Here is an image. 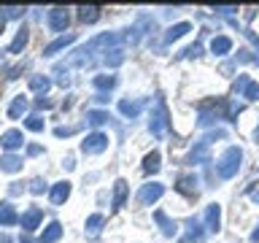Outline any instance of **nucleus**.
<instances>
[{
  "mask_svg": "<svg viewBox=\"0 0 259 243\" xmlns=\"http://www.w3.org/2000/svg\"><path fill=\"white\" fill-rule=\"evenodd\" d=\"M208 224H210V230H219V208L216 206L208 208Z\"/></svg>",
  "mask_w": 259,
  "mask_h": 243,
  "instance_id": "8",
  "label": "nucleus"
},
{
  "mask_svg": "<svg viewBox=\"0 0 259 243\" xmlns=\"http://www.w3.org/2000/svg\"><path fill=\"white\" fill-rule=\"evenodd\" d=\"M186 30H189V24H178V27H170V32H167V40H176V38H181Z\"/></svg>",
  "mask_w": 259,
  "mask_h": 243,
  "instance_id": "9",
  "label": "nucleus"
},
{
  "mask_svg": "<svg viewBox=\"0 0 259 243\" xmlns=\"http://www.w3.org/2000/svg\"><path fill=\"white\" fill-rule=\"evenodd\" d=\"M57 235H60V224H52V230H49V232H46L40 240H44V243H52V240L57 238Z\"/></svg>",
  "mask_w": 259,
  "mask_h": 243,
  "instance_id": "11",
  "label": "nucleus"
},
{
  "mask_svg": "<svg viewBox=\"0 0 259 243\" xmlns=\"http://www.w3.org/2000/svg\"><path fill=\"white\" fill-rule=\"evenodd\" d=\"M230 38H213V44H210V49H213L216 54H224V52H230Z\"/></svg>",
  "mask_w": 259,
  "mask_h": 243,
  "instance_id": "6",
  "label": "nucleus"
},
{
  "mask_svg": "<svg viewBox=\"0 0 259 243\" xmlns=\"http://www.w3.org/2000/svg\"><path fill=\"white\" fill-rule=\"evenodd\" d=\"M16 143H19V133H8L6 135V146L11 149V146H16Z\"/></svg>",
  "mask_w": 259,
  "mask_h": 243,
  "instance_id": "13",
  "label": "nucleus"
},
{
  "mask_svg": "<svg viewBox=\"0 0 259 243\" xmlns=\"http://www.w3.org/2000/svg\"><path fill=\"white\" fill-rule=\"evenodd\" d=\"M124 197H127V184H124V181H116V197H113V208H121V206H124Z\"/></svg>",
  "mask_w": 259,
  "mask_h": 243,
  "instance_id": "5",
  "label": "nucleus"
},
{
  "mask_svg": "<svg viewBox=\"0 0 259 243\" xmlns=\"http://www.w3.org/2000/svg\"><path fill=\"white\" fill-rule=\"evenodd\" d=\"M159 168V154H151L149 159H146V170H157Z\"/></svg>",
  "mask_w": 259,
  "mask_h": 243,
  "instance_id": "12",
  "label": "nucleus"
},
{
  "mask_svg": "<svg viewBox=\"0 0 259 243\" xmlns=\"http://www.w3.org/2000/svg\"><path fill=\"white\" fill-rule=\"evenodd\" d=\"M251 238H254V240H259V230H256V232H254V235H251Z\"/></svg>",
  "mask_w": 259,
  "mask_h": 243,
  "instance_id": "14",
  "label": "nucleus"
},
{
  "mask_svg": "<svg viewBox=\"0 0 259 243\" xmlns=\"http://www.w3.org/2000/svg\"><path fill=\"white\" fill-rule=\"evenodd\" d=\"M105 146H108V138H105V135H92L84 143V151H103Z\"/></svg>",
  "mask_w": 259,
  "mask_h": 243,
  "instance_id": "4",
  "label": "nucleus"
},
{
  "mask_svg": "<svg viewBox=\"0 0 259 243\" xmlns=\"http://www.w3.org/2000/svg\"><path fill=\"white\" fill-rule=\"evenodd\" d=\"M49 24H52V30H65V24H68V11H65V8H52Z\"/></svg>",
  "mask_w": 259,
  "mask_h": 243,
  "instance_id": "2",
  "label": "nucleus"
},
{
  "mask_svg": "<svg viewBox=\"0 0 259 243\" xmlns=\"http://www.w3.org/2000/svg\"><path fill=\"white\" fill-rule=\"evenodd\" d=\"M97 11H100V8H95V6H89V8H81V22H95L97 19Z\"/></svg>",
  "mask_w": 259,
  "mask_h": 243,
  "instance_id": "7",
  "label": "nucleus"
},
{
  "mask_svg": "<svg viewBox=\"0 0 259 243\" xmlns=\"http://www.w3.org/2000/svg\"><path fill=\"white\" fill-rule=\"evenodd\" d=\"M162 194V186L159 184H151V186H143L141 189V202L143 206H149V202H154Z\"/></svg>",
  "mask_w": 259,
  "mask_h": 243,
  "instance_id": "3",
  "label": "nucleus"
},
{
  "mask_svg": "<svg viewBox=\"0 0 259 243\" xmlns=\"http://www.w3.org/2000/svg\"><path fill=\"white\" fill-rule=\"evenodd\" d=\"M238 165H240V149H230L222 157V162H219V176H232L235 170H238Z\"/></svg>",
  "mask_w": 259,
  "mask_h": 243,
  "instance_id": "1",
  "label": "nucleus"
},
{
  "mask_svg": "<svg viewBox=\"0 0 259 243\" xmlns=\"http://www.w3.org/2000/svg\"><path fill=\"white\" fill-rule=\"evenodd\" d=\"M68 192H70V186H68V184H60V186L54 189V194H52V197H54V202L65 200V197H68Z\"/></svg>",
  "mask_w": 259,
  "mask_h": 243,
  "instance_id": "10",
  "label": "nucleus"
}]
</instances>
